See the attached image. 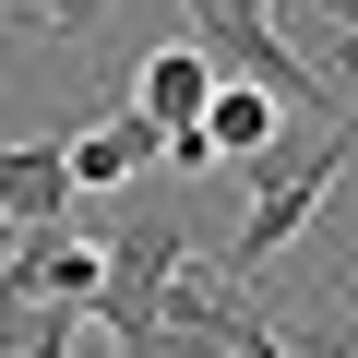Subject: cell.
I'll return each instance as SVG.
<instances>
[{
    "label": "cell",
    "mask_w": 358,
    "mask_h": 358,
    "mask_svg": "<svg viewBox=\"0 0 358 358\" xmlns=\"http://www.w3.org/2000/svg\"><path fill=\"white\" fill-rule=\"evenodd\" d=\"M72 167H60V143H0V227L13 239H48V227H72Z\"/></svg>",
    "instance_id": "obj_4"
},
{
    "label": "cell",
    "mask_w": 358,
    "mask_h": 358,
    "mask_svg": "<svg viewBox=\"0 0 358 358\" xmlns=\"http://www.w3.org/2000/svg\"><path fill=\"white\" fill-rule=\"evenodd\" d=\"M36 24H48V36H96V24H108V0H36Z\"/></svg>",
    "instance_id": "obj_10"
},
{
    "label": "cell",
    "mask_w": 358,
    "mask_h": 358,
    "mask_svg": "<svg viewBox=\"0 0 358 358\" xmlns=\"http://www.w3.org/2000/svg\"><path fill=\"white\" fill-rule=\"evenodd\" d=\"M192 48L215 60V84H251V96H275L287 120H310V131H322V120H358V108H334V84H322L275 24H215V36H192Z\"/></svg>",
    "instance_id": "obj_2"
},
{
    "label": "cell",
    "mask_w": 358,
    "mask_h": 358,
    "mask_svg": "<svg viewBox=\"0 0 358 358\" xmlns=\"http://www.w3.org/2000/svg\"><path fill=\"white\" fill-rule=\"evenodd\" d=\"M36 310H48V299H24V287H13V263H0V358H24V334H36Z\"/></svg>",
    "instance_id": "obj_8"
},
{
    "label": "cell",
    "mask_w": 358,
    "mask_h": 358,
    "mask_svg": "<svg viewBox=\"0 0 358 358\" xmlns=\"http://www.w3.org/2000/svg\"><path fill=\"white\" fill-rule=\"evenodd\" d=\"M275 131H287L275 96H251V84H215V96H203V143H215V167H251Z\"/></svg>",
    "instance_id": "obj_7"
},
{
    "label": "cell",
    "mask_w": 358,
    "mask_h": 358,
    "mask_svg": "<svg viewBox=\"0 0 358 358\" xmlns=\"http://www.w3.org/2000/svg\"><path fill=\"white\" fill-rule=\"evenodd\" d=\"M60 167H72V192H84V203H120L131 179L155 167V131H143L131 108H84V120L60 131Z\"/></svg>",
    "instance_id": "obj_3"
},
{
    "label": "cell",
    "mask_w": 358,
    "mask_h": 358,
    "mask_svg": "<svg viewBox=\"0 0 358 358\" xmlns=\"http://www.w3.org/2000/svg\"><path fill=\"white\" fill-rule=\"evenodd\" d=\"M275 346H287V358H358V275L334 263V275L275 322Z\"/></svg>",
    "instance_id": "obj_6"
},
{
    "label": "cell",
    "mask_w": 358,
    "mask_h": 358,
    "mask_svg": "<svg viewBox=\"0 0 358 358\" xmlns=\"http://www.w3.org/2000/svg\"><path fill=\"white\" fill-rule=\"evenodd\" d=\"M358 167V120H322V131H275L263 155H251V215H239V239L215 251L239 287L275 263V251H299L310 239V215H322V192Z\"/></svg>",
    "instance_id": "obj_1"
},
{
    "label": "cell",
    "mask_w": 358,
    "mask_h": 358,
    "mask_svg": "<svg viewBox=\"0 0 358 358\" xmlns=\"http://www.w3.org/2000/svg\"><path fill=\"white\" fill-rule=\"evenodd\" d=\"M0 239H13V227H0Z\"/></svg>",
    "instance_id": "obj_11"
},
{
    "label": "cell",
    "mask_w": 358,
    "mask_h": 358,
    "mask_svg": "<svg viewBox=\"0 0 358 358\" xmlns=\"http://www.w3.org/2000/svg\"><path fill=\"white\" fill-rule=\"evenodd\" d=\"M215 24H275V0H192V36H215Z\"/></svg>",
    "instance_id": "obj_9"
},
{
    "label": "cell",
    "mask_w": 358,
    "mask_h": 358,
    "mask_svg": "<svg viewBox=\"0 0 358 358\" xmlns=\"http://www.w3.org/2000/svg\"><path fill=\"white\" fill-rule=\"evenodd\" d=\"M203 96H215V60L192 48V36H167V48H143V72H131V120L167 143V131H192L203 120Z\"/></svg>",
    "instance_id": "obj_5"
}]
</instances>
